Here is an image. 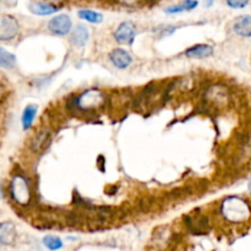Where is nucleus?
I'll list each match as a JSON object with an SVG mask.
<instances>
[{"label": "nucleus", "mask_w": 251, "mask_h": 251, "mask_svg": "<svg viewBox=\"0 0 251 251\" xmlns=\"http://www.w3.org/2000/svg\"><path fill=\"white\" fill-rule=\"evenodd\" d=\"M250 0H227V4L233 9H243L249 4Z\"/></svg>", "instance_id": "aec40b11"}, {"label": "nucleus", "mask_w": 251, "mask_h": 251, "mask_svg": "<svg viewBox=\"0 0 251 251\" xmlns=\"http://www.w3.org/2000/svg\"><path fill=\"white\" fill-rule=\"evenodd\" d=\"M213 54V48L208 44H196V46L190 47L185 50V55L188 58L193 59H202L211 56Z\"/></svg>", "instance_id": "6e6552de"}, {"label": "nucleus", "mask_w": 251, "mask_h": 251, "mask_svg": "<svg viewBox=\"0 0 251 251\" xmlns=\"http://www.w3.org/2000/svg\"><path fill=\"white\" fill-rule=\"evenodd\" d=\"M136 26L132 22H123L114 32V38L120 44H130L136 36Z\"/></svg>", "instance_id": "39448f33"}, {"label": "nucleus", "mask_w": 251, "mask_h": 251, "mask_svg": "<svg viewBox=\"0 0 251 251\" xmlns=\"http://www.w3.org/2000/svg\"><path fill=\"white\" fill-rule=\"evenodd\" d=\"M185 222L186 225L189 226V228H190L194 233H198V234L206 232V228H207V218L202 217V216H200L198 220L188 217L185 218Z\"/></svg>", "instance_id": "4468645a"}, {"label": "nucleus", "mask_w": 251, "mask_h": 251, "mask_svg": "<svg viewBox=\"0 0 251 251\" xmlns=\"http://www.w3.org/2000/svg\"><path fill=\"white\" fill-rule=\"evenodd\" d=\"M249 189L251 190V181H250V184H249Z\"/></svg>", "instance_id": "4be33fe9"}, {"label": "nucleus", "mask_w": 251, "mask_h": 251, "mask_svg": "<svg viewBox=\"0 0 251 251\" xmlns=\"http://www.w3.org/2000/svg\"><path fill=\"white\" fill-rule=\"evenodd\" d=\"M208 100H212L213 103H216L217 105L220 104H225L226 102H227V93H226V91L223 90V88H221L220 86H217V87H212L211 90H208Z\"/></svg>", "instance_id": "2eb2a0df"}, {"label": "nucleus", "mask_w": 251, "mask_h": 251, "mask_svg": "<svg viewBox=\"0 0 251 251\" xmlns=\"http://www.w3.org/2000/svg\"><path fill=\"white\" fill-rule=\"evenodd\" d=\"M49 132L48 131H42L39 134L36 135L33 142H32V151L37 152L42 149V147L46 146L47 140H48Z\"/></svg>", "instance_id": "6ab92c4d"}, {"label": "nucleus", "mask_w": 251, "mask_h": 251, "mask_svg": "<svg viewBox=\"0 0 251 251\" xmlns=\"http://www.w3.org/2000/svg\"><path fill=\"white\" fill-rule=\"evenodd\" d=\"M15 64H16V56L5 50L4 48L0 49V65H1V68L11 69L14 68Z\"/></svg>", "instance_id": "f3484780"}, {"label": "nucleus", "mask_w": 251, "mask_h": 251, "mask_svg": "<svg viewBox=\"0 0 251 251\" xmlns=\"http://www.w3.org/2000/svg\"><path fill=\"white\" fill-rule=\"evenodd\" d=\"M104 100L105 98L102 91L97 88H90L80 95V97L76 100V105L81 110H93L102 107Z\"/></svg>", "instance_id": "f03ea898"}, {"label": "nucleus", "mask_w": 251, "mask_h": 251, "mask_svg": "<svg viewBox=\"0 0 251 251\" xmlns=\"http://www.w3.org/2000/svg\"><path fill=\"white\" fill-rule=\"evenodd\" d=\"M29 10L34 15L47 16V15H51L58 11L59 7L55 6L54 4H47V2H32L29 5Z\"/></svg>", "instance_id": "9b49d317"}, {"label": "nucleus", "mask_w": 251, "mask_h": 251, "mask_svg": "<svg viewBox=\"0 0 251 251\" xmlns=\"http://www.w3.org/2000/svg\"><path fill=\"white\" fill-rule=\"evenodd\" d=\"M43 244L47 249L49 250H59L63 248V242H61L60 238L54 237V235H47L43 239Z\"/></svg>", "instance_id": "a211bd4d"}, {"label": "nucleus", "mask_w": 251, "mask_h": 251, "mask_svg": "<svg viewBox=\"0 0 251 251\" xmlns=\"http://www.w3.org/2000/svg\"><path fill=\"white\" fill-rule=\"evenodd\" d=\"M78 16L85 21L91 22V24H100L103 21V15L100 12H96L93 10H80Z\"/></svg>", "instance_id": "dca6fc26"}, {"label": "nucleus", "mask_w": 251, "mask_h": 251, "mask_svg": "<svg viewBox=\"0 0 251 251\" xmlns=\"http://www.w3.org/2000/svg\"><path fill=\"white\" fill-rule=\"evenodd\" d=\"M37 108L36 104H29L25 108L24 113H22V118H21V123H22V126H24V130L29 129L33 124L34 119H36V115H37Z\"/></svg>", "instance_id": "ddd939ff"}, {"label": "nucleus", "mask_w": 251, "mask_h": 251, "mask_svg": "<svg viewBox=\"0 0 251 251\" xmlns=\"http://www.w3.org/2000/svg\"><path fill=\"white\" fill-rule=\"evenodd\" d=\"M234 32L239 36L250 38L251 37V16L244 15L235 20L234 22Z\"/></svg>", "instance_id": "9d476101"}, {"label": "nucleus", "mask_w": 251, "mask_h": 251, "mask_svg": "<svg viewBox=\"0 0 251 251\" xmlns=\"http://www.w3.org/2000/svg\"><path fill=\"white\" fill-rule=\"evenodd\" d=\"M221 210H222L223 217L233 223L244 222L251 215L249 203L238 196H230L226 199Z\"/></svg>", "instance_id": "f257e3e1"}, {"label": "nucleus", "mask_w": 251, "mask_h": 251, "mask_svg": "<svg viewBox=\"0 0 251 251\" xmlns=\"http://www.w3.org/2000/svg\"><path fill=\"white\" fill-rule=\"evenodd\" d=\"M49 31L58 36H65L71 29V20L68 15H58L53 17L48 24Z\"/></svg>", "instance_id": "423d86ee"}, {"label": "nucleus", "mask_w": 251, "mask_h": 251, "mask_svg": "<svg viewBox=\"0 0 251 251\" xmlns=\"http://www.w3.org/2000/svg\"><path fill=\"white\" fill-rule=\"evenodd\" d=\"M16 238V229L14 223L4 222L0 226V243L2 245H10L15 242Z\"/></svg>", "instance_id": "1a4fd4ad"}, {"label": "nucleus", "mask_w": 251, "mask_h": 251, "mask_svg": "<svg viewBox=\"0 0 251 251\" xmlns=\"http://www.w3.org/2000/svg\"><path fill=\"white\" fill-rule=\"evenodd\" d=\"M19 33V22L15 17L4 15L0 21V39L1 41H9L16 37Z\"/></svg>", "instance_id": "20e7f679"}, {"label": "nucleus", "mask_w": 251, "mask_h": 251, "mask_svg": "<svg viewBox=\"0 0 251 251\" xmlns=\"http://www.w3.org/2000/svg\"><path fill=\"white\" fill-rule=\"evenodd\" d=\"M10 195L14 199L15 202L19 205L26 206L31 199L29 186L26 179L22 176H15L10 184Z\"/></svg>", "instance_id": "7ed1b4c3"}, {"label": "nucleus", "mask_w": 251, "mask_h": 251, "mask_svg": "<svg viewBox=\"0 0 251 251\" xmlns=\"http://www.w3.org/2000/svg\"><path fill=\"white\" fill-rule=\"evenodd\" d=\"M88 38H90V33L85 26H77L71 34V42L76 47H85L88 42Z\"/></svg>", "instance_id": "f8f14e48"}, {"label": "nucleus", "mask_w": 251, "mask_h": 251, "mask_svg": "<svg viewBox=\"0 0 251 251\" xmlns=\"http://www.w3.org/2000/svg\"><path fill=\"white\" fill-rule=\"evenodd\" d=\"M49 1H50V4H51V2H60V1H63V0H49Z\"/></svg>", "instance_id": "412c9836"}, {"label": "nucleus", "mask_w": 251, "mask_h": 251, "mask_svg": "<svg viewBox=\"0 0 251 251\" xmlns=\"http://www.w3.org/2000/svg\"><path fill=\"white\" fill-rule=\"evenodd\" d=\"M109 59L115 68L122 69V70L123 69H126L127 66H130V64L132 61L131 55L126 50H124V49H114L110 53Z\"/></svg>", "instance_id": "0eeeda50"}]
</instances>
